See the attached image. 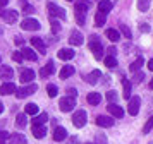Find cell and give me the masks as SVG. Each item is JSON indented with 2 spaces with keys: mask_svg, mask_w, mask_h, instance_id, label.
<instances>
[{
  "mask_svg": "<svg viewBox=\"0 0 153 144\" xmlns=\"http://www.w3.org/2000/svg\"><path fill=\"white\" fill-rule=\"evenodd\" d=\"M105 34H107V38H108L110 41H114V43L120 40V34H119V31H115V29H107Z\"/></svg>",
  "mask_w": 153,
  "mask_h": 144,
  "instance_id": "cell-31",
  "label": "cell"
},
{
  "mask_svg": "<svg viewBox=\"0 0 153 144\" xmlns=\"http://www.w3.org/2000/svg\"><path fill=\"white\" fill-rule=\"evenodd\" d=\"M21 7H22V10H24V14H26V16H29V14L35 12V7L29 5V4H26V2H21Z\"/></svg>",
  "mask_w": 153,
  "mask_h": 144,
  "instance_id": "cell-35",
  "label": "cell"
},
{
  "mask_svg": "<svg viewBox=\"0 0 153 144\" xmlns=\"http://www.w3.org/2000/svg\"><path fill=\"white\" fill-rule=\"evenodd\" d=\"M143 62H145V60H143V57H138V58L131 64L129 70H131L132 74H134V72H139V69H141V65H143Z\"/></svg>",
  "mask_w": 153,
  "mask_h": 144,
  "instance_id": "cell-29",
  "label": "cell"
},
{
  "mask_svg": "<svg viewBox=\"0 0 153 144\" xmlns=\"http://www.w3.org/2000/svg\"><path fill=\"white\" fill-rule=\"evenodd\" d=\"M17 125H19V127H26V115H24V113L17 115Z\"/></svg>",
  "mask_w": 153,
  "mask_h": 144,
  "instance_id": "cell-40",
  "label": "cell"
},
{
  "mask_svg": "<svg viewBox=\"0 0 153 144\" xmlns=\"http://www.w3.org/2000/svg\"><path fill=\"white\" fill-rule=\"evenodd\" d=\"M33 79H35V72H33L31 69H28V70H22V74H21V81L24 82V84L31 82Z\"/></svg>",
  "mask_w": 153,
  "mask_h": 144,
  "instance_id": "cell-25",
  "label": "cell"
},
{
  "mask_svg": "<svg viewBox=\"0 0 153 144\" xmlns=\"http://www.w3.org/2000/svg\"><path fill=\"white\" fill-rule=\"evenodd\" d=\"M97 144H107V137H105V134H97Z\"/></svg>",
  "mask_w": 153,
  "mask_h": 144,
  "instance_id": "cell-44",
  "label": "cell"
},
{
  "mask_svg": "<svg viewBox=\"0 0 153 144\" xmlns=\"http://www.w3.org/2000/svg\"><path fill=\"white\" fill-rule=\"evenodd\" d=\"M139 105H141V100H139V96H132V98H129V106H127V112H129V115H138Z\"/></svg>",
  "mask_w": 153,
  "mask_h": 144,
  "instance_id": "cell-7",
  "label": "cell"
},
{
  "mask_svg": "<svg viewBox=\"0 0 153 144\" xmlns=\"http://www.w3.org/2000/svg\"><path fill=\"white\" fill-rule=\"evenodd\" d=\"M2 33H4V29H2V27H0V34H2Z\"/></svg>",
  "mask_w": 153,
  "mask_h": 144,
  "instance_id": "cell-54",
  "label": "cell"
},
{
  "mask_svg": "<svg viewBox=\"0 0 153 144\" xmlns=\"http://www.w3.org/2000/svg\"><path fill=\"white\" fill-rule=\"evenodd\" d=\"M115 53H117V48L115 47L108 48V57H115Z\"/></svg>",
  "mask_w": 153,
  "mask_h": 144,
  "instance_id": "cell-48",
  "label": "cell"
},
{
  "mask_svg": "<svg viewBox=\"0 0 153 144\" xmlns=\"http://www.w3.org/2000/svg\"><path fill=\"white\" fill-rule=\"evenodd\" d=\"M88 7H90V2H88V0H77L76 5H74V9H76L77 14H86Z\"/></svg>",
  "mask_w": 153,
  "mask_h": 144,
  "instance_id": "cell-17",
  "label": "cell"
},
{
  "mask_svg": "<svg viewBox=\"0 0 153 144\" xmlns=\"http://www.w3.org/2000/svg\"><path fill=\"white\" fill-rule=\"evenodd\" d=\"M4 112V105H2V101H0V113Z\"/></svg>",
  "mask_w": 153,
  "mask_h": 144,
  "instance_id": "cell-52",
  "label": "cell"
},
{
  "mask_svg": "<svg viewBox=\"0 0 153 144\" xmlns=\"http://www.w3.org/2000/svg\"><path fill=\"white\" fill-rule=\"evenodd\" d=\"M107 100H108V103H114L117 100V93H115V91H108V93H107Z\"/></svg>",
  "mask_w": 153,
  "mask_h": 144,
  "instance_id": "cell-42",
  "label": "cell"
},
{
  "mask_svg": "<svg viewBox=\"0 0 153 144\" xmlns=\"http://www.w3.org/2000/svg\"><path fill=\"white\" fill-rule=\"evenodd\" d=\"M105 67H108V69H115L117 67V60H115V57H107V58H105Z\"/></svg>",
  "mask_w": 153,
  "mask_h": 144,
  "instance_id": "cell-33",
  "label": "cell"
},
{
  "mask_svg": "<svg viewBox=\"0 0 153 144\" xmlns=\"http://www.w3.org/2000/svg\"><path fill=\"white\" fill-rule=\"evenodd\" d=\"M21 27L24 31H38L40 29V22L36 19H31V17H26V19L21 22Z\"/></svg>",
  "mask_w": 153,
  "mask_h": 144,
  "instance_id": "cell-6",
  "label": "cell"
},
{
  "mask_svg": "<svg viewBox=\"0 0 153 144\" xmlns=\"http://www.w3.org/2000/svg\"><path fill=\"white\" fill-rule=\"evenodd\" d=\"M86 144H93V143H86Z\"/></svg>",
  "mask_w": 153,
  "mask_h": 144,
  "instance_id": "cell-55",
  "label": "cell"
},
{
  "mask_svg": "<svg viewBox=\"0 0 153 144\" xmlns=\"http://www.w3.org/2000/svg\"><path fill=\"white\" fill-rule=\"evenodd\" d=\"M120 31H122V34H124V36L127 38V40H131V38H132L131 29H129V27L126 26V24H120Z\"/></svg>",
  "mask_w": 153,
  "mask_h": 144,
  "instance_id": "cell-38",
  "label": "cell"
},
{
  "mask_svg": "<svg viewBox=\"0 0 153 144\" xmlns=\"http://www.w3.org/2000/svg\"><path fill=\"white\" fill-rule=\"evenodd\" d=\"M16 84L14 82H10V81H7V82H4L2 86H0V95H12V93H16Z\"/></svg>",
  "mask_w": 153,
  "mask_h": 144,
  "instance_id": "cell-10",
  "label": "cell"
},
{
  "mask_svg": "<svg viewBox=\"0 0 153 144\" xmlns=\"http://www.w3.org/2000/svg\"><path fill=\"white\" fill-rule=\"evenodd\" d=\"M47 93H48L50 98H55L57 93H59V91H57V86H53V84H48V86H47Z\"/></svg>",
  "mask_w": 153,
  "mask_h": 144,
  "instance_id": "cell-36",
  "label": "cell"
},
{
  "mask_svg": "<svg viewBox=\"0 0 153 144\" xmlns=\"http://www.w3.org/2000/svg\"><path fill=\"white\" fill-rule=\"evenodd\" d=\"M86 100H88L90 105H98V103L102 101V95H98V93H90Z\"/></svg>",
  "mask_w": 153,
  "mask_h": 144,
  "instance_id": "cell-30",
  "label": "cell"
},
{
  "mask_svg": "<svg viewBox=\"0 0 153 144\" xmlns=\"http://www.w3.org/2000/svg\"><path fill=\"white\" fill-rule=\"evenodd\" d=\"M152 129H153V115L150 117L148 120H146L145 127H143V132H145V134H148V132H150V130H152Z\"/></svg>",
  "mask_w": 153,
  "mask_h": 144,
  "instance_id": "cell-37",
  "label": "cell"
},
{
  "mask_svg": "<svg viewBox=\"0 0 153 144\" xmlns=\"http://www.w3.org/2000/svg\"><path fill=\"white\" fill-rule=\"evenodd\" d=\"M105 21H107V14H103V12H97L95 14V26L97 27L105 26Z\"/></svg>",
  "mask_w": 153,
  "mask_h": 144,
  "instance_id": "cell-27",
  "label": "cell"
},
{
  "mask_svg": "<svg viewBox=\"0 0 153 144\" xmlns=\"http://www.w3.org/2000/svg\"><path fill=\"white\" fill-rule=\"evenodd\" d=\"M74 50H71V48H60L59 50V53L57 57L60 58V60H71V58H74Z\"/></svg>",
  "mask_w": 153,
  "mask_h": 144,
  "instance_id": "cell-12",
  "label": "cell"
},
{
  "mask_svg": "<svg viewBox=\"0 0 153 144\" xmlns=\"http://www.w3.org/2000/svg\"><path fill=\"white\" fill-rule=\"evenodd\" d=\"M48 12H50V16L53 17H59V19H65L67 16H65V10H64L62 7H59V5H55V4H48Z\"/></svg>",
  "mask_w": 153,
  "mask_h": 144,
  "instance_id": "cell-8",
  "label": "cell"
},
{
  "mask_svg": "<svg viewBox=\"0 0 153 144\" xmlns=\"http://www.w3.org/2000/svg\"><path fill=\"white\" fill-rule=\"evenodd\" d=\"M112 9H114V4H112L110 0H100L98 2V12L107 14V12H110Z\"/></svg>",
  "mask_w": 153,
  "mask_h": 144,
  "instance_id": "cell-16",
  "label": "cell"
},
{
  "mask_svg": "<svg viewBox=\"0 0 153 144\" xmlns=\"http://www.w3.org/2000/svg\"><path fill=\"white\" fill-rule=\"evenodd\" d=\"M12 77H14L12 67H9V65H0V79H4V81L7 82L9 79H12Z\"/></svg>",
  "mask_w": 153,
  "mask_h": 144,
  "instance_id": "cell-9",
  "label": "cell"
},
{
  "mask_svg": "<svg viewBox=\"0 0 153 144\" xmlns=\"http://www.w3.org/2000/svg\"><path fill=\"white\" fill-rule=\"evenodd\" d=\"M31 45H33V47L36 48V50H38V52H40V53H45V52H47V47H45V43H43V40L42 38H38V36H35V38H31Z\"/></svg>",
  "mask_w": 153,
  "mask_h": 144,
  "instance_id": "cell-14",
  "label": "cell"
},
{
  "mask_svg": "<svg viewBox=\"0 0 153 144\" xmlns=\"http://www.w3.org/2000/svg\"><path fill=\"white\" fill-rule=\"evenodd\" d=\"M67 2H72V0H67Z\"/></svg>",
  "mask_w": 153,
  "mask_h": 144,
  "instance_id": "cell-56",
  "label": "cell"
},
{
  "mask_svg": "<svg viewBox=\"0 0 153 144\" xmlns=\"http://www.w3.org/2000/svg\"><path fill=\"white\" fill-rule=\"evenodd\" d=\"M148 69H150V70H153V58L148 62Z\"/></svg>",
  "mask_w": 153,
  "mask_h": 144,
  "instance_id": "cell-51",
  "label": "cell"
},
{
  "mask_svg": "<svg viewBox=\"0 0 153 144\" xmlns=\"http://www.w3.org/2000/svg\"><path fill=\"white\" fill-rule=\"evenodd\" d=\"M24 112H26L28 115H38V106H36L35 103H28V105L24 106Z\"/></svg>",
  "mask_w": 153,
  "mask_h": 144,
  "instance_id": "cell-32",
  "label": "cell"
},
{
  "mask_svg": "<svg viewBox=\"0 0 153 144\" xmlns=\"http://www.w3.org/2000/svg\"><path fill=\"white\" fill-rule=\"evenodd\" d=\"M150 7V0H138V9L141 12H146Z\"/></svg>",
  "mask_w": 153,
  "mask_h": 144,
  "instance_id": "cell-34",
  "label": "cell"
},
{
  "mask_svg": "<svg viewBox=\"0 0 153 144\" xmlns=\"http://www.w3.org/2000/svg\"><path fill=\"white\" fill-rule=\"evenodd\" d=\"M36 84H26V86H22V88H19V89H16V93H17V98L19 100H22V98H26V96H29V95H33L36 91Z\"/></svg>",
  "mask_w": 153,
  "mask_h": 144,
  "instance_id": "cell-5",
  "label": "cell"
},
{
  "mask_svg": "<svg viewBox=\"0 0 153 144\" xmlns=\"http://www.w3.org/2000/svg\"><path fill=\"white\" fill-rule=\"evenodd\" d=\"M143 79H145V74H143V72H134V77H132V82H141L143 81Z\"/></svg>",
  "mask_w": 153,
  "mask_h": 144,
  "instance_id": "cell-39",
  "label": "cell"
},
{
  "mask_svg": "<svg viewBox=\"0 0 153 144\" xmlns=\"http://www.w3.org/2000/svg\"><path fill=\"white\" fill-rule=\"evenodd\" d=\"M12 60L14 62H22L24 58H22V55H21V52H14L12 53Z\"/></svg>",
  "mask_w": 153,
  "mask_h": 144,
  "instance_id": "cell-46",
  "label": "cell"
},
{
  "mask_svg": "<svg viewBox=\"0 0 153 144\" xmlns=\"http://www.w3.org/2000/svg\"><path fill=\"white\" fill-rule=\"evenodd\" d=\"M9 4V0H0V7H4V5H7Z\"/></svg>",
  "mask_w": 153,
  "mask_h": 144,
  "instance_id": "cell-50",
  "label": "cell"
},
{
  "mask_svg": "<svg viewBox=\"0 0 153 144\" xmlns=\"http://www.w3.org/2000/svg\"><path fill=\"white\" fill-rule=\"evenodd\" d=\"M76 93H77V91H76V89H74V88H67V96H71V98H76Z\"/></svg>",
  "mask_w": 153,
  "mask_h": 144,
  "instance_id": "cell-47",
  "label": "cell"
},
{
  "mask_svg": "<svg viewBox=\"0 0 153 144\" xmlns=\"http://www.w3.org/2000/svg\"><path fill=\"white\" fill-rule=\"evenodd\" d=\"M150 89H153V79L150 81Z\"/></svg>",
  "mask_w": 153,
  "mask_h": 144,
  "instance_id": "cell-53",
  "label": "cell"
},
{
  "mask_svg": "<svg viewBox=\"0 0 153 144\" xmlns=\"http://www.w3.org/2000/svg\"><path fill=\"white\" fill-rule=\"evenodd\" d=\"M50 22H52V31H53V33H60V24H59L53 17H52V21H50Z\"/></svg>",
  "mask_w": 153,
  "mask_h": 144,
  "instance_id": "cell-41",
  "label": "cell"
},
{
  "mask_svg": "<svg viewBox=\"0 0 153 144\" xmlns=\"http://www.w3.org/2000/svg\"><path fill=\"white\" fill-rule=\"evenodd\" d=\"M9 143L10 144H26V137L21 134H14V136H9Z\"/></svg>",
  "mask_w": 153,
  "mask_h": 144,
  "instance_id": "cell-28",
  "label": "cell"
},
{
  "mask_svg": "<svg viewBox=\"0 0 153 144\" xmlns=\"http://www.w3.org/2000/svg\"><path fill=\"white\" fill-rule=\"evenodd\" d=\"M86 120H88V115H86V112L84 110H77L76 113L72 115V123L76 125L77 129H81L86 125Z\"/></svg>",
  "mask_w": 153,
  "mask_h": 144,
  "instance_id": "cell-2",
  "label": "cell"
},
{
  "mask_svg": "<svg viewBox=\"0 0 153 144\" xmlns=\"http://www.w3.org/2000/svg\"><path fill=\"white\" fill-rule=\"evenodd\" d=\"M47 120H48V115H47L45 112H42L40 115H35V118H33V125H45Z\"/></svg>",
  "mask_w": 153,
  "mask_h": 144,
  "instance_id": "cell-26",
  "label": "cell"
},
{
  "mask_svg": "<svg viewBox=\"0 0 153 144\" xmlns=\"http://www.w3.org/2000/svg\"><path fill=\"white\" fill-rule=\"evenodd\" d=\"M21 55H22V58H28L29 62H36V58H38L35 53V50H31V48H22Z\"/></svg>",
  "mask_w": 153,
  "mask_h": 144,
  "instance_id": "cell-20",
  "label": "cell"
},
{
  "mask_svg": "<svg viewBox=\"0 0 153 144\" xmlns=\"http://www.w3.org/2000/svg\"><path fill=\"white\" fill-rule=\"evenodd\" d=\"M100 77H102V72L100 70H93V72H90L86 75V81H88V84H97Z\"/></svg>",
  "mask_w": 153,
  "mask_h": 144,
  "instance_id": "cell-23",
  "label": "cell"
},
{
  "mask_svg": "<svg viewBox=\"0 0 153 144\" xmlns=\"http://www.w3.org/2000/svg\"><path fill=\"white\" fill-rule=\"evenodd\" d=\"M76 106V100L74 98H71V96H64V98H60V101H59V108L62 110V112H71V110Z\"/></svg>",
  "mask_w": 153,
  "mask_h": 144,
  "instance_id": "cell-3",
  "label": "cell"
},
{
  "mask_svg": "<svg viewBox=\"0 0 153 144\" xmlns=\"http://www.w3.org/2000/svg\"><path fill=\"white\" fill-rule=\"evenodd\" d=\"M69 43L71 45H74V47H79V45H83V34L79 33L77 29H74L69 36Z\"/></svg>",
  "mask_w": 153,
  "mask_h": 144,
  "instance_id": "cell-11",
  "label": "cell"
},
{
  "mask_svg": "<svg viewBox=\"0 0 153 144\" xmlns=\"http://www.w3.org/2000/svg\"><path fill=\"white\" fill-rule=\"evenodd\" d=\"M152 144H153V143H152Z\"/></svg>",
  "mask_w": 153,
  "mask_h": 144,
  "instance_id": "cell-57",
  "label": "cell"
},
{
  "mask_svg": "<svg viewBox=\"0 0 153 144\" xmlns=\"http://www.w3.org/2000/svg\"><path fill=\"white\" fill-rule=\"evenodd\" d=\"M74 74V67L72 65H64L62 69H60V79H67V77H71V75Z\"/></svg>",
  "mask_w": 153,
  "mask_h": 144,
  "instance_id": "cell-24",
  "label": "cell"
},
{
  "mask_svg": "<svg viewBox=\"0 0 153 144\" xmlns=\"http://www.w3.org/2000/svg\"><path fill=\"white\" fill-rule=\"evenodd\" d=\"M107 110H108V112H110V113L115 117V118H120V117H124V110L120 108L119 105H115V103H108Z\"/></svg>",
  "mask_w": 153,
  "mask_h": 144,
  "instance_id": "cell-13",
  "label": "cell"
},
{
  "mask_svg": "<svg viewBox=\"0 0 153 144\" xmlns=\"http://www.w3.org/2000/svg\"><path fill=\"white\" fill-rule=\"evenodd\" d=\"M33 136L36 139H43L47 136V127L45 125H33Z\"/></svg>",
  "mask_w": 153,
  "mask_h": 144,
  "instance_id": "cell-18",
  "label": "cell"
},
{
  "mask_svg": "<svg viewBox=\"0 0 153 144\" xmlns=\"http://www.w3.org/2000/svg\"><path fill=\"white\" fill-rule=\"evenodd\" d=\"M0 17H4L5 22L9 24H14L17 17H19V14L16 12V10H7V9H4V7H0Z\"/></svg>",
  "mask_w": 153,
  "mask_h": 144,
  "instance_id": "cell-4",
  "label": "cell"
},
{
  "mask_svg": "<svg viewBox=\"0 0 153 144\" xmlns=\"http://www.w3.org/2000/svg\"><path fill=\"white\" fill-rule=\"evenodd\" d=\"M131 86H132L131 81L122 79V93H124V100H129V98H131Z\"/></svg>",
  "mask_w": 153,
  "mask_h": 144,
  "instance_id": "cell-21",
  "label": "cell"
},
{
  "mask_svg": "<svg viewBox=\"0 0 153 144\" xmlns=\"http://www.w3.org/2000/svg\"><path fill=\"white\" fill-rule=\"evenodd\" d=\"M76 21H77V24H84V21H86V14H77L76 12Z\"/></svg>",
  "mask_w": 153,
  "mask_h": 144,
  "instance_id": "cell-45",
  "label": "cell"
},
{
  "mask_svg": "<svg viewBox=\"0 0 153 144\" xmlns=\"http://www.w3.org/2000/svg\"><path fill=\"white\" fill-rule=\"evenodd\" d=\"M9 132H5V130H0V143H5V141H9Z\"/></svg>",
  "mask_w": 153,
  "mask_h": 144,
  "instance_id": "cell-43",
  "label": "cell"
},
{
  "mask_svg": "<svg viewBox=\"0 0 153 144\" xmlns=\"http://www.w3.org/2000/svg\"><path fill=\"white\" fill-rule=\"evenodd\" d=\"M14 41H16V45H22V43H24V40H22L21 36H16Z\"/></svg>",
  "mask_w": 153,
  "mask_h": 144,
  "instance_id": "cell-49",
  "label": "cell"
},
{
  "mask_svg": "<svg viewBox=\"0 0 153 144\" xmlns=\"http://www.w3.org/2000/svg\"><path fill=\"white\" fill-rule=\"evenodd\" d=\"M97 125H100V127L107 129V127H112V125H114V120H112L110 117L98 115V117H97Z\"/></svg>",
  "mask_w": 153,
  "mask_h": 144,
  "instance_id": "cell-15",
  "label": "cell"
},
{
  "mask_svg": "<svg viewBox=\"0 0 153 144\" xmlns=\"http://www.w3.org/2000/svg\"><path fill=\"white\" fill-rule=\"evenodd\" d=\"M90 48H91V52H93V55H95L97 60H102V58H103V47H102V43L98 41L97 36H91Z\"/></svg>",
  "mask_w": 153,
  "mask_h": 144,
  "instance_id": "cell-1",
  "label": "cell"
},
{
  "mask_svg": "<svg viewBox=\"0 0 153 144\" xmlns=\"http://www.w3.org/2000/svg\"><path fill=\"white\" fill-rule=\"evenodd\" d=\"M50 74H53V60H48L47 65L40 70V75H42V77H48Z\"/></svg>",
  "mask_w": 153,
  "mask_h": 144,
  "instance_id": "cell-22",
  "label": "cell"
},
{
  "mask_svg": "<svg viewBox=\"0 0 153 144\" xmlns=\"http://www.w3.org/2000/svg\"><path fill=\"white\" fill-rule=\"evenodd\" d=\"M65 136H67V130L64 129V127H53V139L55 141H64L65 139Z\"/></svg>",
  "mask_w": 153,
  "mask_h": 144,
  "instance_id": "cell-19",
  "label": "cell"
}]
</instances>
